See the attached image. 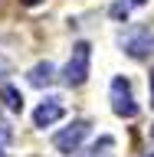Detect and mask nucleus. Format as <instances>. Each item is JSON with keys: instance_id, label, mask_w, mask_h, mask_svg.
Masks as SVG:
<instances>
[{"instance_id": "f257e3e1", "label": "nucleus", "mask_w": 154, "mask_h": 157, "mask_svg": "<svg viewBox=\"0 0 154 157\" xmlns=\"http://www.w3.org/2000/svg\"><path fill=\"white\" fill-rule=\"evenodd\" d=\"M89 66H92V46L89 43H76L66 69H62V82L66 85H82L89 78Z\"/></svg>"}, {"instance_id": "f03ea898", "label": "nucleus", "mask_w": 154, "mask_h": 157, "mask_svg": "<svg viewBox=\"0 0 154 157\" xmlns=\"http://www.w3.org/2000/svg\"><path fill=\"white\" fill-rule=\"evenodd\" d=\"M121 46L131 59H148L154 52V29L151 26H135L128 36H121Z\"/></svg>"}, {"instance_id": "7ed1b4c3", "label": "nucleus", "mask_w": 154, "mask_h": 157, "mask_svg": "<svg viewBox=\"0 0 154 157\" xmlns=\"http://www.w3.org/2000/svg\"><path fill=\"white\" fill-rule=\"evenodd\" d=\"M89 121H72L69 128H62L56 137H53V144H56V151H62V154H76L79 147H82V141L89 137Z\"/></svg>"}, {"instance_id": "20e7f679", "label": "nucleus", "mask_w": 154, "mask_h": 157, "mask_svg": "<svg viewBox=\"0 0 154 157\" xmlns=\"http://www.w3.org/2000/svg\"><path fill=\"white\" fill-rule=\"evenodd\" d=\"M112 108H115L118 118H135L138 115V105H135V98H131V85H128L125 78H115L112 82Z\"/></svg>"}, {"instance_id": "39448f33", "label": "nucleus", "mask_w": 154, "mask_h": 157, "mask_svg": "<svg viewBox=\"0 0 154 157\" xmlns=\"http://www.w3.org/2000/svg\"><path fill=\"white\" fill-rule=\"evenodd\" d=\"M66 115V105H62V98H46V101H39V108L33 111V121H36V128H49L56 124L59 118Z\"/></svg>"}, {"instance_id": "423d86ee", "label": "nucleus", "mask_w": 154, "mask_h": 157, "mask_svg": "<svg viewBox=\"0 0 154 157\" xmlns=\"http://www.w3.org/2000/svg\"><path fill=\"white\" fill-rule=\"evenodd\" d=\"M53 72H56V69L49 66V62H39V66H33L30 69V85H36V88H43V85H49V82H53Z\"/></svg>"}, {"instance_id": "0eeeda50", "label": "nucleus", "mask_w": 154, "mask_h": 157, "mask_svg": "<svg viewBox=\"0 0 154 157\" xmlns=\"http://www.w3.org/2000/svg\"><path fill=\"white\" fill-rule=\"evenodd\" d=\"M0 98L7 101V108H10V111H20V108H23V95H20L13 85H3V88H0Z\"/></svg>"}, {"instance_id": "6e6552de", "label": "nucleus", "mask_w": 154, "mask_h": 157, "mask_svg": "<svg viewBox=\"0 0 154 157\" xmlns=\"http://www.w3.org/2000/svg\"><path fill=\"white\" fill-rule=\"evenodd\" d=\"M112 147H115V141H112V137H102L95 147H89L85 154H79V157H112V154H108Z\"/></svg>"}, {"instance_id": "1a4fd4ad", "label": "nucleus", "mask_w": 154, "mask_h": 157, "mask_svg": "<svg viewBox=\"0 0 154 157\" xmlns=\"http://www.w3.org/2000/svg\"><path fill=\"white\" fill-rule=\"evenodd\" d=\"M131 7H135L131 0H115V3H112V10H108V13H112V17H115V20H128V13H131Z\"/></svg>"}, {"instance_id": "9d476101", "label": "nucleus", "mask_w": 154, "mask_h": 157, "mask_svg": "<svg viewBox=\"0 0 154 157\" xmlns=\"http://www.w3.org/2000/svg\"><path fill=\"white\" fill-rule=\"evenodd\" d=\"M10 137H13V134H10V128L0 121V147H7V144H10Z\"/></svg>"}, {"instance_id": "9b49d317", "label": "nucleus", "mask_w": 154, "mask_h": 157, "mask_svg": "<svg viewBox=\"0 0 154 157\" xmlns=\"http://www.w3.org/2000/svg\"><path fill=\"white\" fill-rule=\"evenodd\" d=\"M7 72H10V62H7V59H3V56H0V78L7 75Z\"/></svg>"}, {"instance_id": "f8f14e48", "label": "nucleus", "mask_w": 154, "mask_h": 157, "mask_svg": "<svg viewBox=\"0 0 154 157\" xmlns=\"http://www.w3.org/2000/svg\"><path fill=\"white\" fill-rule=\"evenodd\" d=\"M151 105H154V69H151Z\"/></svg>"}, {"instance_id": "ddd939ff", "label": "nucleus", "mask_w": 154, "mask_h": 157, "mask_svg": "<svg viewBox=\"0 0 154 157\" xmlns=\"http://www.w3.org/2000/svg\"><path fill=\"white\" fill-rule=\"evenodd\" d=\"M23 3H26V7H33V3H39V0H23Z\"/></svg>"}, {"instance_id": "4468645a", "label": "nucleus", "mask_w": 154, "mask_h": 157, "mask_svg": "<svg viewBox=\"0 0 154 157\" xmlns=\"http://www.w3.org/2000/svg\"><path fill=\"white\" fill-rule=\"evenodd\" d=\"M0 157H7V154H3V147H0Z\"/></svg>"}]
</instances>
